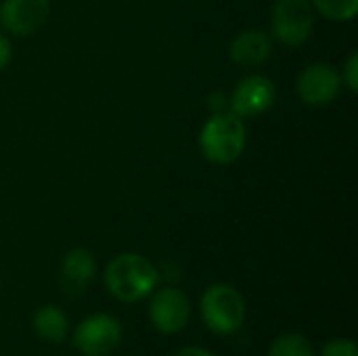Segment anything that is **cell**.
Instances as JSON below:
<instances>
[{"label": "cell", "mask_w": 358, "mask_h": 356, "mask_svg": "<svg viewBox=\"0 0 358 356\" xmlns=\"http://www.w3.org/2000/svg\"><path fill=\"white\" fill-rule=\"evenodd\" d=\"M159 273L155 264L134 252L115 256L105 269V287L120 302H138L157 290Z\"/></svg>", "instance_id": "1"}, {"label": "cell", "mask_w": 358, "mask_h": 356, "mask_svg": "<svg viewBox=\"0 0 358 356\" xmlns=\"http://www.w3.org/2000/svg\"><path fill=\"white\" fill-rule=\"evenodd\" d=\"M248 143V130L239 115L218 111L199 132V149L212 164H233L241 157Z\"/></svg>", "instance_id": "2"}, {"label": "cell", "mask_w": 358, "mask_h": 356, "mask_svg": "<svg viewBox=\"0 0 358 356\" xmlns=\"http://www.w3.org/2000/svg\"><path fill=\"white\" fill-rule=\"evenodd\" d=\"M245 300L231 285L216 283L201 296V319L206 327L216 336L237 334L245 323Z\"/></svg>", "instance_id": "3"}, {"label": "cell", "mask_w": 358, "mask_h": 356, "mask_svg": "<svg viewBox=\"0 0 358 356\" xmlns=\"http://www.w3.org/2000/svg\"><path fill=\"white\" fill-rule=\"evenodd\" d=\"M122 323L107 313L86 317L73 329V346L84 356H109L122 344Z\"/></svg>", "instance_id": "4"}, {"label": "cell", "mask_w": 358, "mask_h": 356, "mask_svg": "<svg viewBox=\"0 0 358 356\" xmlns=\"http://www.w3.org/2000/svg\"><path fill=\"white\" fill-rule=\"evenodd\" d=\"M315 27V6L310 0H277L273 6V36L285 46H302Z\"/></svg>", "instance_id": "5"}, {"label": "cell", "mask_w": 358, "mask_h": 356, "mask_svg": "<svg viewBox=\"0 0 358 356\" xmlns=\"http://www.w3.org/2000/svg\"><path fill=\"white\" fill-rule=\"evenodd\" d=\"M149 319L151 325L164 336L180 334L191 321V302L187 294L178 287L153 292L149 302Z\"/></svg>", "instance_id": "6"}, {"label": "cell", "mask_w": 358, "mask_h": 356, "mask_svg": "<svg viewBox=\"0 0 358 356\" xmlns=\"http://www.w3.org/2000/svg\"><path fill=\"white\" fill-rule=\"evenodd\" d=\"M277 99V86L266 76H245L237 82L233 97H231V109L239 118H252L268 111L275 105Z\"/></svg>", "instance_id": "7"}, {"label": "cell", "mask_w": 358, "mask_h": 356, "mask_svg": "<svg viewBox=\"0 0 358 356\" xmlns=\"http://www.w3.org/2000/svg\"><path fill=\"white\" fill-rule=\"evenodd\" d=\"M342 90V73L329 63H313L298 78V94L306 105H329Z\"/></svg>", "instance_id": "8"}, {"label": "cell", "mask_w": 358, "mask_h": 356, "mask_svg": "<svg viewBox=\"0 0 358 356\" xmlns=\"http://www.w3.org/2000/svg\"><path fill=\"white\" fill-rule=\"evenodd\" d=\"M48 0H4L0 6V23L13 36H31L48 19Z\"/></svg>", "instance_id": "9"}, {"label": "cell", "mask_w": 358, "mask_h": 356, "mask_svg": "<svg viewBox=\"0 0 358 356\" xmlns=\"http://www.w3.org/2000/svg\"><path fill=\"white\" fill-rule=\"evenodd\" d=\"M94 273L96 260L92 252L84 248H73L65 254L61 262V285L69 296H80L94 279Z\"/></svg>", "instance_id": "10"}, {"label": "cell", "mask_w": 358, "mask_h": 356, "mask_svg": "<svg viewBox=\"0 0 358 356\" xmlns=\"http://www.w3.org/2000/svg\"><path fill=\"white\" fill-rule=\"evenodd\" d=\"M273 38L264 29H245L231 44V59L237 65L254 67L271 57Z\"/></svg>", "instance_id": "11"}, {"label": "cell", "mask_w": 358, "mask_h": 356, "mask_svg": "<svg viewBox=\"0 0 358 356\" xmlns=\"http://www.w3.org/2000/svg\"><path fill=\"white\" fill-rule=\"evenodd\" d=\"M34 332L38 338L50 344H61L69 336V319L59 306H42L34 313L31 319Z\"/></svg>", "instance_id": "12"}, {"label": "cell", "mask_w": 358, "mask_h": 356, "mask_svg": "<svg viewBox=\"0 0 358 356\" xmlns=\"http://www.w3.org/2000/svg\"><path fill=\"white\" fill-rule=\"evenodd\" d=\"M266 356H315V350L304 336L283 334L271 344Z\"/></svg>", "instance_id": "13"}, {"label": "cell", "mask_w": 358, "mask_h": 356, "mask_svg": "<svg viewBox=\"0 0 358 356\" xmlns=\"http://www.w3.org/2000/svg\"><path fill=\"white\" fill-rule=\"evenodd\" d=\"M313 6L331 21H350L358 10V0H310Z\"/></svg>", "instance_id": "14"}, {"label": "cell", "mask_w": 358, "mask_h": 356, "mask_svg": "<svg viewBox=\"0 0 358 356\" xmlns=\"http://www.w3.org/2000/svg\"><path fill=\"white\" fill-rule=\"evenodd\" d=\"M321 356H358V348L355 340H348V338H336V340H329L323 350Z\"/></svg>", "instance_id": "15"}, {"label": "cell", "mask_w": 358, "mask_h": 356, "mask_svg": "<svg viewBox=\"0 0 358 356\" xmlns=\"http://www.w3.org/2000/svg\"><path fill=\"white\" fill-rule=\"evenodd\" d=\"M342 82H344L352 92H357L358 90V55L357 52H352V55L348 57L346 67H344V71H342Z\"/></svg>", "instance_id": "16"}, {"label": "cell", "mask_w": 358, "mask_h": 356, "mask_svg": "<svg viewBox=\"0 0 358 356\" xmlns=\"http://www.w3.org/2000/svg\"><path fill=\"white\" fill-rule=\"evenodd\" d=\"M10 57H13V46H10V40L0 34V69H4L8 63H10Z\"/></svg>", "instance_id": "17"}, {"label": "cell", "mask_w": 358, "mask_h": 356, "mask_svg": "<svg viewBox=\"0 0 358 356\" xmlns=\"http://www.w3.org/2000/svg\"><path fill=\"white\" fill-rule=\"evenodd\" d=\"M174 356H216L214 353L206 350V348H197V346H191V348H182L178 350Z\"/></svg>", "instance_id": "18"}]
</instances>
